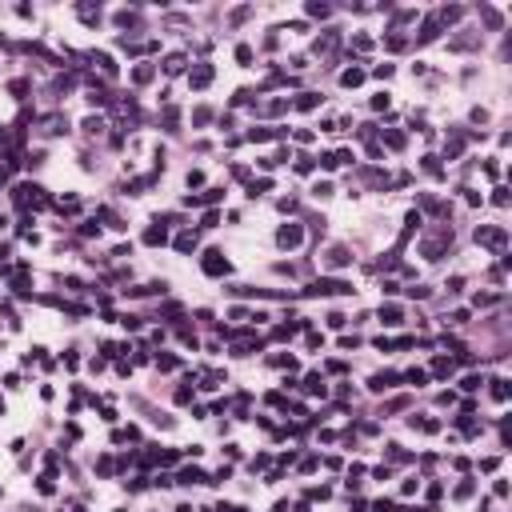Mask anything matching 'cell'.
Masks as SVG:
<instances>
[{
	"mask_svg": "<svg viewBox=\"0 0 512 512\" xmlns=\"http://www.w3.org/2000/svg\"><path fill=\"white\" fill-rule=\"evenodd\" d=\"M304 292H308V296H348L352 285H348V280H336V276H320V280H312Z\"/></svg>",
	"mask_w": 512,
	"mask_h": 512,
	"instance_id": "obj_1",
	"label": "cell"
},
{
	"mask_svg": "<svg viewBox=\"0 0 512 512\" xmlns=\"http://www.w3.org/2000/svg\"><path fill=\"white\" fill-rule=\"evenodd\" d=\"M476 244H484V248H496V252H504V244H508V232L500 224H480L476 228Z\"/></svg>",
	"mask_w": 512,
	"mask_h": 512,
	"instance_id": "obj_2",
	"label": "cell"
},
{
	"mask_svg": "<svg viewBox=\"0 0 512 512\" xmlns=\"http://www.w3.org/2000/svg\"><path fill=\"white\" fill-rule=\"evenodd\" d=\"M452 244V228H440L436 236H428L424 244H420V252H424V260H440V252Z\"/></svg>",
	"mask_w": 512,
	"mask_h": 512,
	"instance_id": "obj_3",
	"label": "cell"
},
{
	"mask_svg": "<svg viewBox=\"0 0 512 512\" xmlns=\"http://www.w3.org/2000/svg\"><path fill=\"white\" fill-rule=\"evenodd\" d=\"M200 268H204L208 276H228V268H232V264L224 260V252H220V248H208V252H204V260H200Z\"/></svg>",
	"mask_w": 512,
	"mask_h": 512,
	"instance_id": "obj_4",
	"label": "cell"
},
{
	"mask_svg": "<svg viewBox=\"0 0 512 512\" xmlns=\"http://www.w3.org/2000/svg\"><path fill=\"white\" fill-rule=\"evenodd\" d=\"M300 240H304V228L300 224H285L280 232H276V244H280V248H296Z\"/></svg>",
	"mask_w": 512,
	"mask_h": 512,
	"instance_id": "obj_5",
	"label": "cell"
},
{
	"mask_svg": "<svg viewBox=\"0 0 512 512\" xmlns=\"http://www.w3.org/2000/svg\"><path fill=\"white\" fill-rule=\"evenodd\" d=\"M396 384H400V372H376V376L368 380L372 392H388V388H396Z\"/></svg>",
	"mask_w": 512,
	"mask_h": 512,
	"instance_id": "obj_6",
	"label": "cell"
},
{
	"mask_svg": "<svg viewBox=\"0 0 512 512\" xmlns=\"http://www.w3.org/2000/svg\"><path fill=\"white\" fill-rule=\"evenodd\" d=\"M324 264H328V268H348V264H352V252H348L344 244H336V248H328Z\"/></svg>",
	"mask_w": 512,
	"mask_h": 512,
	"instance_id": "obj_7",
	"label": "cell"
},
{
	"mask_svg": "<svg viewBox=\"0 0 512 512\" xmlns=\"http://www.w3.org/2000/svg\"><path fill=\"white\" fill-rule=\"evenodd\" d=\"M188 80H192V88H208V80H212V64H196Z\"/></svg>",
	"mask_w": 512,
	"mask_h": 512,
	"instance_id": "obj_8",
	"label": "cell"
},
{
	"mask_svg": "<svg viewBox=\"0 0 512 512\" xmlns=\"http://www.w3.org/2000/svg\"><path fill=\"white\" fill-rule=\"evenodd\" d=\"M440 36V20L436 16H424V28H420V44H428V40H436Z\"/></svg>",
	"mask_w": 512,
	"mask_h": 512,
	"instance_id": "obj_9",
	"label": "cell"
},
{
	"mask_svg": "<svg viewBox=\"0 0 512 512\" xmlns=\"http://www.w3.org/2000/svg\"><path fill=\"white\" fill-rule=\"evenodd\" d=\"M180 484H208V476L200 468H180Z\"/></svg>",
	"mask_w": 512,
	"mask_h": 512,
	"instance_id": "obj_10",
	"label": "cell"
},
{
	"mask_svg": "<svg viewBox=\"0 0 512 512\" xmlns=\"http://www.w3.org/2000/svg\"><path fill=\"white\" fill-rule=\"evenodd\" d=\"M196 248V232H180L176 236V252H192Z\"/></svg>",
	"mask_w": 512,
	"mask_h": 512,
	"instance_id": "obj_11",
	"label": "cell"
},
{
	"mask_svg": "<svg viewBox=\"0 0 512 512\" xmlns=\"http://www.w3.org/2000/svg\"><path fill=\"white\" fill-rule=\"evenodd\" d=\"M156 224H160V220H156ZM164 240H168L164 224H160V228H148V232H144V244H164Z\"/></svg>",
	"mask_w": 512,
	"mask_h": 512,
	"instance_id": "obj_12",
	"label": "cell"
},
{
	"mask_svg": "<svg viewBox=\"0 0 512 512\" xmlns=\"http://www.w3.org/2000/svg\"><path fill=\"white\" fill-rule=\"evenodd\" d=\"M400 380H408V384H416V388H420V384H428V372H424V368H412V372H404Z\"/></svg>",
	"mask_w": 512,
	"mask_h": 512,
	"instance_id": "obj_13",
	"label": "cell"
},
{
	"mask_svg": "<svg viewBox=\"0 0 512 512\" xmlns=\"http://www.w3.org/2000/svg\"><path fill=\"white\" fill-rule=\"evenodd\" d=\"M380 320H384V324H400V308L396 304H384V308H380Z\"/></svg>",
	"mask_w": 512,
	"mask_h": 512,
	"instance_id": "obj_14",
	"label": "cell"
},
{
	"mask_svg": "<svg viewBox=\"0 0 512 512\" xmlns=\"http://www.w3.org/2000/svg\"><path fill=\"white\" fill-rule=\"evenodd\" d=\"M472 44H476L472 28H464V36H456V40H452V48H456V52H460V48H472Z\"/></svg>",
	"mask_w": 512,
	"mask_h": 512,
	"instance_id": "obj_15",
	"label": "cell"
},
{
	"mask_svg": "<svg viewBox=\"0 0 512 512\" xmlns=\"http://www.w3.org/2000/svg\"><path fill=\"white\" fill-rule=\"evenodd\" d=\"M92 60L100 64V72H108V76H112V72H116V64H112V56H108V52H96V56H92Z\"/></svg>",
	"mask_w": 512,
	"mask_h": 512,
	"instance_id": "obj_16",
	"label": "cell"
},
{
	"mask_svg": "<svg viewBox=\"0 0 512 512\" xmlns=\"http://www.w3.org/2000/svg\"><path fill=\"white\" fill-rule=\"evenodd\" d=\"M316 104H320L316 92H300V100H296V108H316Z\"/></svg>",
	"mask_w": 512,
	"mask_h": 512,
	"instance_id": "obj_17",
	"label": "cell"
},
{
	"mask_svg": "<svg viewBox=\"0 0 512 512\" xmlns=\"http://www.w3.org/2000/svg\"><path fill=\"white\" fill-rule=\"evenodd\" d=\"M84 132H88V136L104 132V120H100V116H88V120H84Z\"/></svg>",
	"mask_w": 512,
	"mask_h": 512,
	"instance_id": "obj_18",
	"label": "cell"
},
{
	"mask_svg": "<svg viewBox=\"0 0 512 512\" xmlns=\"http://www.w3.org/2000/svg\"><path fill=\"white\" fill-rule=\"evenodd\" d=\"M432 372H436V376H452V360H448V356H440V360L432 364Z\"/></svg>",
	"mask_w": 512,
	"mask_h": 512,
	"instance_id": "obj_19",
	"label": "cell"
},
{
	"mask_svg": "<svg viewBox=\"0 0 512 512\" xmlns=\"http://www.w3.org/2000/svg\"><path fill=\"white\" fill-rule=\"evenodd\" d=\"M492 396H496V400H508V380H500V376H496V380H492Z\"/></svg>",
	"mask_w": 512,
	"mask_h": 512,
	"instance_id": "obj_20",
	"label": "cell"
},
{
	"mask_svg": "<svg viewBox=\"0 0 512 512\" xmlns=\"http://www.w3.org/2000/svg\"><path fill=\"white\" fill-rule=\"evenodd\" d=\"M132 80H136V84H144V80H152V64H140V68L132 72Z\"/></svg>",
	"mask_w": 512,
	"mask_h": 512,
	"instance_id": "obj_21",
	"label": "cell"
},
{
	"mask_svg": "<svg viewBox=\"0 0 512 512\" xmlns=\"http://www.w3.org/2000/svg\"><path fill=\"white\" fill-rule=\"evenodd\" d=\"M180 68H184V56H180V52L164 60V72H168V76H172V72H180Z\"/></svg>",
	"mask_w": 512,
	"mask_h": 512,
	"instance_id": "obj_22",
	"label": "cell"
},
{
	"mask_svg": "<svg viewBox=\"0 0 512 512\" xmlns=\"http://www.w3.org/2000/svg\"><path fill=\"white\" fill-rule=\"evenodd\" d=\"M340 80L348 84V88H352V84H360V80H364V72H360V68H348V72H344Z\"/></svg>",
	"mask_w": 512,
	"mask_h": 512,
	"instance_id": "obj_23",
	"label": "cell"
},
{
	"mask_svg": "<svg viewBox=\"0 0 512 512\" xmlns=\"http://www.w3.org/2000/svg\"><path fill=\"white\" fill-rule=\"evenodd\" d=\"M416 228H420V212H408V216H404V236L416 232Z\"/></svg>",
	"mask_w": 512,
	"mask_h": 512,
	"instance_id": "obj_24",
	"label": "cell"
},
{
	"mask_svg": "<svg viewBox=\"0 0 512 512\" xmlns=\"http://www.w3.org/2000/svg\"><path fill=\"white\" fill-rule=\"evenodd\" d=\"M304 388H308V392H320V396H324V380H320V376H308V380H304Z\"/></svg>",
	"mask_w": 512,
	"mask_h": 512,
	"instance_id": "obj_25",
	"label": "cell"
},
{
	"mask_svg": "<svg viewBox=\"0 0 512 512\" xmlns=\"http://www.w3.org/2000/svg\"><path fill=\"white\" fill-rule=\"evenodd\" d=\"M480 384H484V380H480V376H464V384H460V388H464V392H476V388H480Z\"/></svg>",
	"mask_w": 512,
	"mask_h": 512,
	"instance_id": "obj_26",
	"label": "cell"
},
{
	"mask_svg": "<svg viewBox=\"0 0 512 512\" xmlns=\"http://www.w3.org/2000/svg\"><path fill=\"white\" fill-rule=\"evenodd\" d=\"M236 60H240V64H252V48H248V44H240V48H236Z\"/></svg>",
	"mask_w": 512,
	"mask_h": 512,
	"instance_id": "obj_27",
	"label": "cell"
},
{
	"mask_svg": "<svg viewBox=\"0 0 512 512\" xmlns=\"http://www.w3.org/2000/svg\"><path fill=\"white\" fill-rule=\"evenodd\" d=\"M156 364L168 372V368H176V356H172V352H164V356H156Z\"/></svg>",
	"mask_w": 512,
	"mask_h": 512,
	"instance_id": "obj_28",
	"label": "cell"
},
{
	"mask_svg": "<svg viewBox=\"0 0 512 512\" xmlns=\"http://www.w3.org/2000/svg\"><path fill=\"white\" fill-rule=\"evenodd\" d=\"M308 12H312V16H328L332 8H328V4H316V0H312V4H308Z\"/></svg>",
	"mask_w": 512,
	"mask_h": 512,
	"instance_id": "obj_29",
	"label": "cell"
},
{
	"mask_svg": "<svg viewBox=\"0 0 512 512\" xmlns=\"http://www.w3.org/2000/svg\"><path fill=\"white\" fill-rule=\"evenodd\" d=\"M268 136H272L268 128H252V132H248V140H268Z\"/></svg>",
	"mask_w": 512,
	"mask_h": 512,
	"instance_id": "obj_30",
	"label": "cell"
},
{
	"mask_svg": "<svg viewBox=\"0 0 512 512\" xmlns=\"http://www.w3.org/2000/svg\"><path fill=\"white\" fill-rule=\"evenodd\" d=\"M328 324H332V328H344V324H348V316H340V312H332V316H328Z\"/></svg>",
	"mask_w": 512,
	"mask_h": 512,
	"instance_id": "obj_31",
	"label": "cell"
}]
</instances>
